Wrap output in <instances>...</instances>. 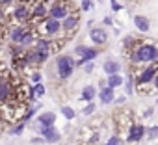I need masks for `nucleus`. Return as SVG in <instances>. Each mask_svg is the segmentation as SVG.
I'll return each mask as SVG.
<instances>
[{"label": "nucleus", "mask_w": 158, "mask_h": 145, "mask_svg": "<svg viewBox=\"0 0 158 145\" xmlns=\"http://www.w3.org/2000/svg\"><path fill=\"white\" fill-rule=\"evenodd\" d=\"M156 102H158V99H156Z\"/></svg>", "instance_id": "58836bf2"}, {"label": "nucleus", "mask_w": 158, "mask_h": 145, "mask_svg": "<svg viewBox=\"0 0 158 145\" xmlns=\"http://www.w3.org/2000/svg\"><path fill=\"white\" fill-rule=\"evenodd\" d=\"M112 10H114V11H121V10H123V6H121L119 2H112Z\"/></svg>", "instance_id": "2f4dec72"}, {"label": "nucleus", "mask_w": 158, "mask_h": 145, "mask_svg": "<svg viewBox=\"0 0 158 145\" xmlns=\"http://www.w3.org/2000/svg\"><path fill=\"white\" fill-rule=\"evenodd\" d=\"M119 141H121V139H119V136H112L104 145H119Z\"/></svg>", "instance_id": "cd10ccee"}, {"label": "nucleus", "mask_w": 158, "mask_h": 145, "mask_svg": "<svg viewBox=\"0 0 158 145\" xmlns=\"http://www.w3.org/2000/svg\"><path fill=\"white\" fill-rule=\"evenodd\" d=\"M89 37H91V41L95 45H104L106 39H108V34H106L104 28H91L89 30Z\"/></svg>", "instance_id": "9d476101"}, {"label": "nucleus", "mask_w": 158, "mask_h": 145, "mask_svg": "<svg viewBox=\"0 0 158 145\" xmlns=\"http://www.w3.org/2000/svg\"><path fill=\"white\" fill-rule=\"evenodd\" d=\"M97 97V88L95 86H86L84 89H82V101H88V102H91L93 99Z\"/></svg>", "instance_id": "dca6fc26"}, {"label": "nucleus", "mask_w": 158, "mask_h": 145, "mask_svg": "<svg viewBox=\"0 0 158 145\" xmlns=\"http://www.w3.org/2000/svg\"><path fill=\"white\" fill-rule=\"evenodd\" d=\"M93 112H95V104H93V101H91V102L84 108V114H86V115H91Z\"/></svg>", "instance_id": "bb28decb"}, {"label": "nucleus", "mask_w": 158, "mask_h": 145, "mask_svg": "<svg viewBox=\"0 0 158 145\" xmlns=\"http://www.w3.org/2000/svg\"><path fill=\"white\" fill-rule=\"evenodd\" d=\"M123 82H125V80H123V77L119 75V72H115V75H110V77L106 78V86H110V88H114V89L119 88V86H123Z\"/></svg>", "instance_id": "f3484780"}, {"label": "nucleus", "mask_w": 158, "mask_h": 145, "mask_svg": "<svg viewBox=\"0 0 158 145\" xmlns=\"http://www.w3.org/2000/svg\"><path fill=\"white\" fill-rule=\"evenodd\" d=\"M99 99H101V102H102V104H112V102H114V99H115L114 88H110V86H104V88H101Z\"/></svg>", "instance_id": "9b49d317"}, {"label": "nucleus", "mask_w": 158, "mask_h": 145, "mask_svg": "<svg viewBox=\"0 0 158 145\" xmlns=\"http://www.w3.org/2000/svg\"><path fill=\"white\" fill-rule=\"evenodd\" d=\"M145 134L149 136V139H156L158 138V126H151L149 130H145Z\"/></svg>", "instance_id": "5701e85b"}, {"label": "nucleus", "mask_w": 158, "mask_h": 145, "mask_svg": "<svg viewBox=\"0 0 158 145\" xmlns=\"http://www.w3.org/2000/svg\"><path fill=\"white\" fill-rule=\"evenodd\" d=\"M110 2H117V0H110Z\"/></svg>", "instance_id": "4c0bfd02"}, {"label": "nucleus", "mask_w": 158, "mask_h": 145, "mask_svg": "<svg viewBox=\"0 0 158 145\" xmlns=\"http://www.w3.org/2000/svg\"><path fill=\"white\" fill-rule=\"evenodd\" d=\"M54 121H56V114L54 112H43L37 117V126H48V125H54Z\"/></svg>", "instance_id": "f8f14e48"}, {"label": "nucleus", "mask_w": 158, "mask_h": 145, "mask_svg": "<svg viewBox=\"0 0 158 145\" xmlns=\"http://www.w3.org/2000/svg\"><path fill=\"white\" fill-rule=\"evenodd\" d=\"M102 23H104L106 26H112V24H114V21H112V17H104V21H102Z\"/></svg>", "instance_id": "72a5a7b5"}, {"label": "nucleus", "mask_w": 158, "mask_h": 145, "mask_svg": "<svg viewBox=\"0 0 158 145\" xmlns=\"http://www.w3.org/2000/svg\"><path fill=\"white\" fill-rule=\"evenodd\" d=\"M80 6H82V10H84V11H89V10H93V8H95V2H93V0H82Z\"/></svg>", "instance_id": "4be33fe9"}, {"label": "nucleus", "mask_w": 158, "mask_h": 145, "mask_svg": "<svg viewBox=\"0 0 158 145\" xmlns=\"http://www.w3.org/2000/svg\"><path fill=\"white\" fill-rule=\"evenodd\" d=\"M78 23H80V15H78V11H73V13H69L63 21H61V28H63V32L67 34V37L73 34V32H76V28H78Z\"/></svg>", "instance_id": "423d86ee"}, {"label": "nucleus", "mask_w": 158, "mask_h": 145, "mask_svg": "<svg viewBox=\"0 0 158 145\" xmlns=\"http://www.w3.org/2000/svg\"><path fill=\"white\" fill-rule=\"evenodd\" d=\"M125 89H127V95H132V91H134V84H132V77H128L125 82Z\"/></svg>", "instance_id": "412c9836"}, {"label": "nucleus", "mask_w": 158, "mask_h": 145, "mask_svg": "<svg viewBox=\"0 0 158 145\" xmlns=\"http://www.w3.org/2000/svg\"><path fill=\"white\" fill-rule=\"evenodd\" d=\"M134 26H136L141 34H145V32H149L151 23H149V19L143 17V15H134Z\"/></svg>", "instance_id": "4468645a"}, {"label": "nucleus", "mask_w": 158, "mask_h": 145, "mask_svg": "<svg viewBox=\"0 0 158 145\" xmlns=\"http://www.w3.org/2000/svg\"><path fill=\"white\" fill-rule=\"evenodd\" d=\"M48 56H50V52H39V50H35V48H28V50L24 52V58H26L28 65H39V63H43Z\"/></svg>", "instance_id": "0eeeda50"}, {"label": "nucleus", "mask_w": 158, "mask_h": 145, "mask_svg": "<svg viewBox=\"0 0 158 145\" xmlns=\"http://www.w3.org/2000/svg\"><path fill=\"white\" fill-rule=\"evenodd\" d=\"M73 11H76L74 8H73V2L71 0H56V2L48 8V17H52V19H58V21H63L69 13H73Z\"/></svg>", "instance_id": "f03ea898"}, {"label": "nucleus", "mask_w": 158, "mask_h": 145, "mask_svg": "<svg viewBox=\"0 0 158 145\" xmlns=\"http://www.w3.org/2000/svg\"><path fill=\"white\" fill-rule=\"evenodd\" d=\"M152 84H154V88L158 89V72H156V77H154V80H152Z\"/></svg>", "instance_id": "e433bc0d"}, {"label": "nucleus", "mask_w": 158, "mask_h": 145, "mask_svg": "<svg viewBox=\"0 0 158 145\" xmlns=\"http://www.w3.org/2000/svg\"><path fill=\"white\" fill-rule=\"evenodd\" d=\"M86 48H88V47H84V45H76V47H74V54L82 58V56H84V52H86Z\"/></svg>", "instance_id": "b1692460"}, {"label": "nucleus", "mask_w": 158, "mask_h": 145, "mask_svg": "<svg viewBox=\"0 0 158 145\" xmlns=\"http://www.w3.org/2000/svg\"><path fill=\"white\" fill-rule=\"evenodd\" d=\"M125 101H127V99H125L123 95H119V97H115V99H114V102H115V104H123Z\"/></svg>", "instance_id": "473e14b6"}, {"label": "nucleus", "mask_w": 158, "mask_h": 145, "mask_svg": "<svg viewBox=\"0 0 158 145\" xmlns=\"http://www.w3.org/2000/svg\"><path fill=\"white\" fill-rule=\"evenodd\" d=\"M93 67H95L93 65V60L91 61H86L84 63V72H88V75H89V72H93Z\"/></svg>", "instance_id": "a878e982"}, {"label": "nucleus", "mask_w": 158, "mask_h": 145, "mask_svg": "<svg viewBox=\"0 0 158 145\" xmlns=\"http://www.w3.org/2000/svg\"><path fill=\"white\" fill-rule=\"evenodd\" d=\"M30 13H32V4L28 2H17V6L11 10V17L21 23H30Z\"/></svg>", "instance_id": "39448f33"}, {"label": "nucleus", "mask_w": 158, "mask_h": 145, "mask_svg": "<svg viewBox=\"0 0 158 145\" xmlns=\"http://www.w3.org/2000/svg\"><path fill=\"white\" fill-rule=\"evenodd\" d=\"M23 130H24V123H21V125H17V126H13L10 132L11 134H15V136H19V134H23Z\"/></svg>", "instance_id": "393cba45"}, {"label": "nucleus", "mask_w": 158, "mask_h": 145, "mask_svg": "<svg viewBox=\"0 0 158 145\" xmlns=\"http://www.w3.org/2000/svg\"><path fill=\"white\" fill-rule=\"evenodd\" d=\"M0 39H2V37H0Z\"/></svg>", "instance_id": "ea45409f"}, {"label": "nucleus", "mask_w": 158, "mask_h": 145, "mask_svg": "<svg viewBox=\"0 0 158 145\" xmlns=\"http://www.w3.org/2000/svg\"><path fill=\"white\" fill-rule=\"evenodd\" d=\"M145 136V126L143 125H132L130 126V132H128V143H138V141H141V138Z\"/></svg>", "instance_id": "1a4fd4ad"}, {"label": "nucleus", "mask_w": 158, "mask_h": 145, "mask_svg": "<svg viewBox=\"0 0 158 145\" xmlns=\"http://www.w3.org/2000/svg\"><path fill=\"white\" fill-rule=\"evenodd\" d=\"M130 63H154L158 61V48L151 43H141L128 52Z\"/></svg>", "instance_id": "f257e3e1"}, {"label": "nucleus", "mask_w": 158, "mask_h": 145, "mask_svg": "<svg viewBox=\"0 0 158 145\" xmlns=\"http://www.w3.org/2000/svg\"><path fill=\"white\" fill-rule=\"evenodd\" d=\"M43 141H45V139H43V136H41V138H34V139H32V143H43Z\"/></svg>", "instance_id": "c9c22d12"}, {"label": "nucleus", "mask_w": 158, "mask_h": 145, "mask_svg": "<svg viewBox=\"0 0 158 145\" xmlns=\"http://www.w3.org/2000/svg\"><path fill=\"white\" fill-rule=\"evenodd\" d=\"M60 112H61V115H63L65 119H73V117H74V110H73L71 106H61Z\"/></svg>", "instance_id": "aec40b11"}, {"label": "nucleus", "mask_w": 158, "mask_h": 145, "mask_svg": "<svg viewBox=\"0 0 158 145\" xmlns=\"http://www.w3.org/2000/svg\"><path fill=\"white\" fill-rule=\"evenodd\" d=\"M74 67H76L74 58H71V56H67V54H61V56L56 58V71H58V77H60L61 80H65V78H69V77L73 75Z\"/></svg>", "instance_id": "7ed1b4c3"}, {"label": "nucleus", "mask_w": 158, "mask_h": 145, "mask_svg": "<svg viewBox=\"0 0 158 145\" xmlns=\"http://www.w3.org/2000/svg\"><path fill=\"white\" fill-rule=\"evenodd\" d=\"M97 56H99V50H97V48H89V47H88L82 58H84V61H91V60H95Z\"/></svg>", "instance_id": "a211bd4d"}, {"label": "nucleus", "mask_w": 158, "mask_h": 145, "mask_svg": "<svg viewBox=\"0 0 158 145\" xmlns=\"http://www.w3.org/2000/svg\"><path fill=\"white\" fill-rule=\"evenodd\" d=\"M30 80H32L34 84H37V82H41V72H34V75L30 77Z\"/></svg>", "instance_id": "c85d7f7f"}, {"label": "nucleus", "mask_w": 158, "mask_h": 145, "mask_svg": "<svg viewBox=\"0 0 158 145\" xmlns=\"http://www.w3.org/2000/svg\"><path fill=\"white\" fill-rule=\"evenodd\" d=\"M152 112H154V110H152V108H147V110H145V114H143V115H145V117H149V115H152Z\"/></svg>", "instance_id": "f704fd0d"}, {"label": "nucleus", "mask_w": 158, "mask_h": 145, "mask_svg": "<svg viewBox=\"0 0 158 145\" xmlns=\"http://www.w3.org/2000/svg\"><path fill=\"white\" fill-rule=\"evenodd\" d=\"M45 86L41 84V82H37L35 86H34V95H35V99H41V97H45Z\"/></svg>", "instance_id": "6ab92c4d"}, {"label": "nucleus", "mask_w": 158, "mask_h": 145, "mask_svg": "<svg viewBox=\"0 0 158 145\" xmlns=\"http://www.w3.org/2000/svg\"><path fill=\"white\" fill-rule=\"evenodd\" d=\"M156 72H158V61H154V63H147V67H145L141 72H138V77H136V86H138L139 91H141L145 86L152 84L154 77H156Z\"/></svg>", "instance_id": "20e7f679"}, {"label": "nucleus", "mask_w": 158, "mask_h": 145, "mask_svg": "<svg viewBox=\"0 0 158 145\" xmlns=\"http://www.w3.org/2000/svg\"><path fill=\"white\" fill-rule=\"evenodd\" d=\"M102 71H104V75H115V72H119L121 71V65H119V61H115V60H106L104 61V65H102Z\"/></svg>", "instance_id": "ddd939ff"}, {"label": "nucleus", "mask_w": 158, "mask_h": 145, "mask_svg": "<svg viewBox=\"0 0 158 145\" xmlns=\"http://www.w3.org/2000/svg\"><path fill=\"white\" fill-rule=\"evenodd\" d=\"M37 130H39V134L43 136V139H45L47 143H56V141L60 139V132L54 128V125H48V126H37Z\"/></svg>", "instance_id": "6e6552de"}, {"label": "nucleus", "mask_w": 158, "mask_h": 145, "mask_svg": "<svg viewBox=\"0 0 158 145\" xmlns=\"http://www.w3.org/2000/svg\"><path fill=\"white\" fill-rule=\"evenodd\" d=\"M15 2V0H0V8H8Z\"/></svg>", "instance_id": "c756f323"}, {"label": "nucleus", "mask_w": 158, "mask_h": 145, "mask_svg": "<svg viewBox=\"0 0 158 145\" xmlns=\"http://www.w3.org/2000/svg\"><path fill=\"white\" fill-rule=\"evenodd\" d=\"M99 138H101V134H99V132H95V134L89 138V143H91V145H95V143L99 141Z\"/></svg>", "instance_id": "7c9ffc66"}, {"label": "nucleus", "mask_w": 158, "mask_h": 145, "mask_svg": "<svg viewBox=\"0 0 158 145\" xmlns=\"http://www.w3.org/2000/svg\"><path fill=\"white\" fill-rule=\"evenodd\" d=\"M24 30H26L24 26H13V28H10V32H8V37H10V41H11V43H21Z\"/></svg>", "instance_id": "2eb2a0df"}]
</instances>
